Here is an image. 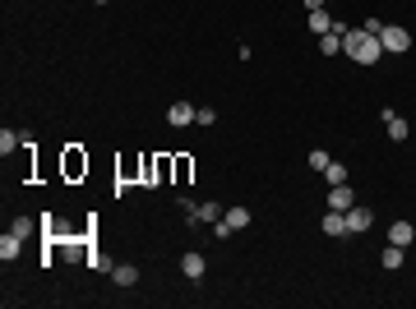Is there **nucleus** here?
I'll list each match as a JSON object with an SVG mask.
<instances>
[{
  "label": "nucleus",
  "instance_id": "nucleus-8",
  "mask_svg": "<svg viewBox=\"0 0 416 309\" xmlns=\"http://www.w3.org/2000/svg\"><path fill=\"white\" fill-rule=\"evenodd\" d=\"M19 254H23V235L5 231V235H0V259H5V263H14Z\"/></svg>",
  "mask_w": 416,
  "mask_h": 309
},
{
  "label": "nucleus",
  "instance_id": "nucleus-12",
  "mask_svg": "<svg viewBox=\"0 0 416 309\" xmlns=\"http://www.w3.org/2000/svg\"><path fill=\"white\" fill-rule=\"evenodd\" d=\"M167 120L176 125V129H185V125H195V107H190V102H171Z\"/></svg>",
  "mask_w": 416,
  "mask_h": 309
},
{
  "label": "nucleus",
  "instance_id": "nucleus-11",
  "mask_svg": "<svg viewBox=\"0 0 416 309\" xmlns=\"http://www.w3.org/2000/svg\"><path fill=\"white\" fill-rule=\"evenodd\" d=\"M388 240H393V245H416V226L412 222H393V226H388Z\"/></svg>",
  "mask_w": 416,
  "mask_h": 309
},
{
  "label": "nucleus",
  "instance_id": "nucleus-17",
  "mask_svg": "<svg viewBox=\"0 0 416 309\" xmlns=\"http://www.w3.org/2000/svg\"><path fill=\"white\" fill-rule=\"evenodd\" d=\"M111 281H116V286H135L139 268H135V263H116V268H111Z\"/></svg>",
  "mask_w": 416,
  "mask_h": 309
},
{
  "label": "nucleus",
  "instance_id": "nucleus-13",
  "mask_svg": "<svg viewBox=\"0 0 416 309\" xmlns=\"http://www.w3.org/2000/svg\"><path fill=\"white\" fill-rule=\"evenodd\" d=\"M379 263H384L388 273H393V268H402V263H407V249H402V245H393V240H388V245L379 249Z\"/></svg>",
  "mask_w": 416,
  "mask_h": 309
},
{
  "label": "nucleus",
  "instance_id": "nucleus-20",
  "mask_svg": "<svg viewBox=\"0 0 416 309\" xmlns=\"http://www.w3.org/2000/svg\"><path fill=\"white\" fill-rule=\"evenodd\" d=\"M10 231H14V235H23V240H28V235L37 231V222H32V217H14V222H10Z\"/></svg>",
  "mask_w": 416,
  "mask_h": 309
},
{
  "label": "nucleus",
  "instance_id": "nucleus-6",
  "mask_svg": "<svg viewBox=\"0 0 416 309\" xmlns=\"http://www.w3.org/2000/svg\"><path fill=\"white\" fill-rule=\"evenodd\" d=\"M181 273H185L190 281H199L204 273H208V263H204V254H199V249H190V254H181Z\"/></svg>",
  "mask_w": 416,
  "mask_h": 309
},
{
  "label": "nucleus",
  "instance_id": "nucleus-15",
  "mask_svg": "<svg viewBox=\"0 0 416 309\" xmlns=\"http://www.w3.org/2000/svg\"><path fill=\"white\" fill-rule=\"evenodd\" d=\"M342 32H347V28H342V23H333V32H324V37H319V51H324V56H338V51H342Z\"/></svg>",
  "mask_w": 416,
  "mask_h": 309
},
{
  "label": "nucleus",
  "instance_id": "nucleus-10",
  "mask_svg": "<svg viewBox=\"0 0 416 309\" xmlns=\"http://www.w3.org/2000/svg\"><path fill=\"white\" fill-rule=\"evenodd\" d=\"M319 226H324V235H352V231H347V217H342L338 208H328Z\"/></svg>",
  "mask_w": 416,
  "mask_h": 309
},
{
  "label": "nucleus",
  "instance_id": "nucleus-4",
  "mask_svg": "<svg viewBox=\"0 0 416 309\" xmlns=\"http://www.w3.org/2000/svg\"><path fill=\"white\" fill-rule=\"evenodd\" d=\"M342 217H347V231H352V235H361V231H370V226H375V213H370L366 203H352Z\"/></svg>",
  "mask_w": 416,
  "mask_h": 309
},
{
  "label": "nucleus",
  "instance_id": "nucleus-2",
  "mask_svg": "<svg viewBox=\"0 0 416 309\" xmlns=\"http://www.w3.org/2000/svg\"><path fill=\"white\" fill-rule=\"evenodd\" d=\"M250 222H255V217H250V208H227V213L213 222V235H217V240H227L231 231H246Z\"/></svg>",
  "mask_w": 416,
  "mask_h": 309
},
{
  "label": "nucleus",
  "instance_id": "nucleus-19",
  "mask_svg": "<svg viewBox=\"0 0 416 309\" xmlns=\"http://www.w3.org/2000/svg\"><path fill=\"white\" fill-rule=\"evenodd\" d=\"M324 180H328V185H347V167H342V162H328V167H324Z\"/></svg>",
  "mask_w": 416,
  "mask_h": 309
},
{
  "label": "nucleus",
  "instance_id": "nucleus-18",
  "mask_svg": "<svg viewBox=\"0 0 416 309\" xmlns=\"http://www.w3.org/2000/svg\"><path fill=\"white\" fill-rule=\"evenodd\" d=\"M19 143H23V134H14V129H0V157L19 153Z\"/></svg>",
  "mask_w": 416,
  "mask_h": 309
},
{
  "label": "nucleus",
  "instance_id": "nucleus-16",
  "mask_svg": "<svg viewBox=\"0 0 416 309\" xmlns=\"http://www.w3.org/2000/svg\"><path fill=\"white\" fill-rule=\"evenodd\" d=\"M306 28L315 32V37H324V32H333V19L324 14V10H310V14H306Z\"/></svg>",
  "mask_w": 416,
  "mask_h": 309
},
{
  "label": "nucleus",
  "instance_id": "nucleus-5",
  "mask_svg": "<svg viewBox=\"0 0 416 309\" xmlns=\"http://www.w3.org/2000/svg\"><path fill=\"white\" fill-rule=\"evenodd\" d=\"M379 120H384V129H388V139H393V143H407V134H412V125L402 120L398 111H379Z\"/></svg>",
  "mask_w": 416,
  "mask_h": 309
},
{
  "label": "nucleus",
  "instance_id": "nucleus-3",
  "mask_svg": "<svg viewBox=\"0 0 416 309\" xmlns=\"http://www.w3.org/2000/svg\"><path fill=\"white\" fill-rule=\"evenodd\" d=\"M379 42H384V51H388V56H402V51H412V32L402 28V23H384Z\"/></svg>",
  "mask_w": 416,
  "mask_h": 309
},
{
  "label": "nucleus",
  "instance_id": "nucleus-1",
  "mask_svg": "<svg viewBox=\"0 0 416 309\" xmlns=\"http://www.w3.org/2000/svg\"><path fill=\"white\" fill-rule=\"evenodd\" d=\"M342 56H352L356 65H379L384 42H379L375 32H366V28H347L342 32Z\"/></svg>",
  "mask_w": 416,
  "mask_h": 309
},
{
  "label": "nucleus",
  "instance_id": "nucleus-14",
  "mask_svg": "<svg viewBox=\"0 0 416 309\" xmlns=\"http://www.w3.org/2000/svg\"><path fill=\"white\" fill-rule=\"evenodd\" d=\"M222 213H227L222 203H199V208H190V226H195V222H217Z\"/></svg>",
  "mask_w": 416,
  "mask_h": 309
},
{
  "label": "nucleus",
  "instance_id": "nucleus-9",
  "mask_svg": "<svg viewBox=\"0 0 416 309\" xmlns=\"http://www.w3.org/2000/svg\"><path fill=\"white\" fill-rule=\"evenodd\" d=\"M83 171H88V157L79 153V148H65V175H70V180H79Z\"/></svg>",
  "mask_w": 416,
  "mask_h": 309
},
{
  "label": "nucleus",
  "instance_id": "nucleus-21",
  "mask_svg": "<svg viewBox=\"0 0 416 309\" xmlns=\"http://www.w3.org/2000/svg\"><path fill=\"white\" fill-rule=\"evenodd\" d=\"M195 125H217V111L213 107H199V111H195Z\"/></svg>",
  "mask_w": 416,
  "mask_h": 309
},
{
  "label": "nucleus",
  "instance_id": "nucleus-22",
  "mask_svg": "<svg viewBox=\"0 0 416 309\" xmlns=\"http://www.w3.org/2000/svg\"><path fill=\"white\" fill-rule=\"evenodd\" d=\"M328 162H333V157L324 153V148H315V153H310V167H315V171H324V167H328Z\"/></svg>",
  "mask_w": 416,
  "mask_h": 309
},
{
  "label": "nucleus",
  "instance_id": "nucleus-7",
  "mask_svg": "<svg viewBox=\"0 0 416 309\" xmlns=\"http://www.w3.org/2000/svg\"><path fill=\"white\" fill-rule=\"evenodd\" d=\"M352 203H356L352 185H328V208H338V213H347Z\"/></svg>",
  "mask_w": 416,
  "mask_h": 309
},
{
  "label": "nucleus",
  "instance_id": "nucleus-23",
  "mask_svg": "<svg viewBox=\"0 0 416 309\" xmlns=\"http://www.w3.org/2000/svg\"><path fill=\"white\" fill-rule=\"evenodd\" d=\"M324 5H328V0H306V14L310 10H324Z\"/></svg>",
  "mask_w": 416,
  "mask_h": 309
}]
</instances>
